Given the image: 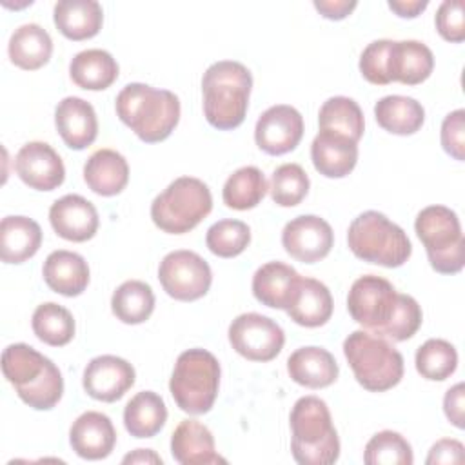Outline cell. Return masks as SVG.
I'll return each instance as SVG.
<instances>
[{
    "label": "cell",
    "instance_id": "obj_1",
    "mask_svg": "<svg viewBox=\"0 0 465 465\" xmlns=\"http://www.w3.org/2000/svg\"><path fill=\"white\" fill-rule=\"evenodd\" d=\"M114 107L118 118L145 143L169 138L180 120V100L174 93L140 82L127 84Z\"/></svg>",
    "mask_w": 465,
    "mask_h": 465
},
{
    "label": "cell",
    "instance_id": "obj_2",
    "mask_svg": "<svg viewBox=\"0 0 465 465\" xmlns=\"http://www.w3.org/2000/svg\"><path fill=\"white\" fill-rule=\"evenodd\" d=\"M251 87L252 76L243 64L234 60L211 64L202 78L205 120L220 131L242 125L249 107Z\"/></svg>",
    "mask_w": 465,
    "mask_h": 465
},
{
    "label": "cell",
    "instance_id": "obj_3",
    "mask_svg": "<svg viewBox=\"0 0 465 465\" xmlns=\"http://www.w3.org/2000/svg\"><path fill=\"white\" fill-rule=\"evenodd\" d=\"M291 450L300 465H331L340 458V438L329 407L318 396L300 398L289 416Z\"/></svg>",
    "mask_w": 465,
    "mask_h": 465
},
{
    "label": "cell",
    "instance_id": "obj_4",
    "mask_svg": "<svg viewBox=\"0 0 465 465\" xmlns=\"http://www.w3.org/2000/svg\"><path fill=\"white\" fill-rule=\"evenodd\" d=\"M347 243L356 258L389 269L403 265L412 254L407 232L378 211H365L351 222Z\"/></svg>",
    "mask_w": 465,
    "mask_h": 465
},
{
    "label": "cell",
    "instance_id": "obj_5",
    "mask_svg": "<svg viewBox=\"0 0 465 465\" xmlns=\"http://www.w3.org/2000/svg\"><path fill=\"white\" fill-rule=\"evenodd\" d=\"M343 354L356 381L371 392L389 391L403 378V356L400 351L369 331H352L343 341Z\"/></svg>",
    "mask_w": 465,
    "mask_h": 465
},
{
    "label": "cell",
    "instance_id": "obj_6",
    "mask_svg": "<svg viewBox=\"0 0 465 465\" xmlns=\"http://www.w3.org/2000/svg\"><path fill=\"white\" fill-rule=\"evenodd\" d=\"M220 389V363L205 349H187L174 363L169 391L180 411L205 414L213 409Z\"/></svg>",
    "mask_w": 465,
    "mask_h": 465
},
{
    "label": "cell",
    "instance_id": "obj_7",
    "mask_svg": "<svg viewBox=\"0 0 465 465\" xmlns=\"http://www.w3.org/2000/svg\"><path fill=\"white\" fill-rule=\"evenodd\" d=\"M213 209L209 187L193 176H180L167 185L151 203V218L169 234L193 231Z\"/></svg>",
    "mask_w": 465,
    "mask_h": 465
},
{
    "label": "cell",
    "instance_id": "obj_8",
    "mask_svg": "<svg viewBox=\"0 0 465 465\" xmlns=\"http://www.w3.org/2000/svg\"><path fill=\"white\" fill-rule=\"evenodd\" d=\"M414 231L425 245L430 267L440 274H456L465 265V238L458 214L445 205L421 209Z\"/></svg>",
    "mask_w": 465,
    "mask_h": 465
},
{
    "label": "cell",
    "instance_id": "obj_9",
    "mask_svg": "<svg viewBox=\"0 0 465 465\" xmlns=\"http://www.w3.org/2000/svg\"><path fill=\"white\" fill-rule=\"evenodd\" d=\"M398 303L400 292L389 280L376 274L360 276L347 294V311L351 318L376 336H381L391 323Z\"/></svg>",
    "mask_w": 465,
    "mask_h": 465
},
{
    "label": "cell",
    "instance_id": "obj_10",
    "mask_svg": "<svg viewBox=\"0 0 465 465\" xmlns=\"http://www.w3.org/2000/svg\"><path fill=\"white\" fill-rule=\"evenodd\" d=\"M158 280L171 298L194 302L207 294L213 283V272L200 254L180 249L163 256L158 267Z\"/></svg>",
    "mask_w": 465,
    "mask_h": 465
},
{
    "label": "cell",
    "instance_id": "obj_11",
    "mask_svg": "<svg viewBox=\"0 0 465 465\" xmlns=\"http://www.w3.org/2000/svg\"><path fill=\"white\" fill-rule=\"evenodd\" d=\"M229 341L245 360L271 361L282 352L285 334L283 329L269 316L243 312L231 322Z\"/></svg>",
    "mask_w": 465,
    "mask_h": 465
},
{
    "label": "cell",
    "instance_id": "obj_12",
    "mask_svg": "<svg viewBox=\"0 0 465 465\" xmlns=\"http://www.w3.org/2000/svg\"><path fill=\"white\" fill-rule=\"evenodd\" d=\"M282 245L294 260L302 263H316L323 260L332 245V227L316 214H302L285 223L282 231Z\"/></svg>",
    "mask_w": 465,
    "mask_h": 465
},
{
    "label": "cell",
    "instance_id": "obj_13",
    "mask_svg": "<svg viewBox=\"0 0 465 465\" xmlns=\"http://www.w3.org/2000/svg\"><path fill=\"white\" fill-rule=\"evenodd\" d=\"M302 136L303 118L298 109L287 104H278L263 111L254 127L256 145L271 156L294 151Z\"/></svg>",
    "mask_w": 465,
    "mask_h": 465
},
{
    "label": "cell",
    "instance_id": "obj_14",
    "mask_svg": "<svg viewBox=\"0 0 465 465\" xmlns=\"http://www.w3.org/2000/svg\"><path fill=\"white\" fill-rule=\"evenodd\" d=\"M134 367L118 356L102 354L84 369V391L98 401H116L134 385Z\"/></svg>",
    "mask_w": 465,
    "mask_h": 465
},
{
    "label": "cell",
    "instance_id": "obj_15",
    "mask_svg": "<svg viewBox=\"0 0 465 465\" xmlns=\"http://www.w3.org/2000/svg\"><path fill=\"white\" fill-rule=\"evenodd\" d=\"M18 178L36 191H53L64 183L65 167L60 154L45 142H27L15 156Z\"/></svg>",
    "mask_w": 465,
    "mask_h": 465
},
{
    "label": "cell",
    "instance_id": "obj_16",
    "mask_svg": "<svg viewBox=\"0 0 465 465\" xmlns=\"http://www.w3.org/2000/svg\"><path fill=\"white\" fill-rule=\"evenodd\" d=\"M49 222L54 232L69 242H87L98 231L96 207L80 194H65L49 209Z\"/></svg>",
    "mask_w": 465,
    "mask_h": 465
},
{
    "label": "cell",
    "instance_id": "obj_17",
    "mask_svg": "<svg viewBox=\"0 0 465 465\" xmlns=\"http://www.w3.org/2000/svg\"><path fill=\"white\" fill-rule=\"evenodd\" d=\"M69 443L84 460H104L114 449L116 430L109 416L98 411H87L73 421Z\"/></svg>",
    "mask_w": 465,
    "mask_h": 465
},
{
    "label": "cell",
    "instance_id": "obj_18",
    "mask_svg": "<svg viewBox=\"0 0 465 465\" xmlns=\"http://www.w3.org/2000/svg\"><path fill=\"white\" fill-rule=\"evenodd\" d=\"M54 125L64 143L74 151L89 147L98 134L93 105L78 96H65L54 109Z\"/></svg>",
    "mask_w": 465,
    "mask_h": 465
},
{
    "label": "cell",
    "instance_id": "obj_19",
    "mask_svg": "<svg viewBox=\"0 0 465 465\" xmlns=\"http://www.w3.org/2000/svg\"><path fill=\"white\" fill-rule=\"evenodd\" d=\"M434 69L432 51L418 40H392L387 58V74L391 82L418 85L425 82Z\"/></svg>",
    "mask_w": 465,
    "mask_h": 465
},
{
    "label": "cell",
    "instance_id": "obj_20",
    "mask_svg": "<svg viewBox=\"0 0 465 465\" xmlns=\"http://www.w3.org/2000/svg\"><path fill=\"white\" fill-rule=\"evenodd\" d=\"M311 160L320 174L343 178L356 167L358 143L347 136L320 131L311 143Z\"/></svg>",
    "mask_w": 465,
    "mask_h": 465
},
{
    "label": "cell",
    "instance_id": "obj_21",
    "mask_svg": "<svg viewBox=\"0 0 465 465\" xmlns=\"http://www.w3.org/2000/svg\"><path fill=\"white\" fill-rule=\"evenodd\" d=\"M171 454L182 465H214L225 460L214 449L213 432L198 420H183L171 436Z\"/></svg>",
    "mask_w": 465,
    "mask_h": 465
},
{
    "label": "cell",
    "instance_id": "obj_22",
    "mask_svg": "<svg viewBox=\"0 0 465 465\" xmlns=\"http://www.w3.org/2000/svg\"><path fill=\"white\" fill-rule=\"evenodd\" d=\"M47 287L62 296H80L89 283V265L78 252L58 249L53 251L42 267Z\"/></svg>",
    "mask_w": 465,
    "mask_h": 465
},
{
    "label": "cell",
    "instance_id": "obj_23",
    "mask_svg": "<svg viewBox=\"0 0 465 465\" xmlns=\"http://www.w3.org/2000/svg\"><path fill=\"white\" fill-rule=\"evenodd\" d=\"M292 381L307 389H323L336 381L340 369L334 356L323 347H300L287 360Z\"/></svg>",
    "mask_w": 465,
    "mask_h": 465
},
{
    "label": "cell",
    "instance_id": "obj_24",
    "mask_svg": "<svg viewBox=\"0 0 465 465\" xmlns=\"http://www.w3.org/2000/svg\"><path fill=\"white\" fill-rule=\"evenodd\" d=\"M332 307V296L325 283L300 276L287 314L302 327H320L331 320Z\"/></svg>",
    "mask_w": 465,
    "mask_h": 465
},
{
    "label": "cell",
    "instance_id": "obj_25",
    "mask_svg": "<svg viewBox=\"0 0 465 465\" xmlns=\"http://www.w3.org/2000/svg\"><path fill=\"white\" fill-rule=\"evenodd\" d=\"M53 20L65 38L82 42L100 33L104 11L96 0H60L54 4Z\"/></svg>",
    "mask_w": 465,
    "mask_h": 465
},
{
    "label": "cell",
    "instance_id": "obj_26",
    "mask_svg": "<svg viewBox=\"0 0 465 465\" xmlns=\"http://www.w3.org/2000/svg\"><path fill=\"white\" fill-rule=\"evenodd\" d=\"M298 280L300 274L291 265L283 262H267L256 269L252 276V294L262 305L287 311Z\"/></svg>",
    "mask_w": 465,
    "mask_h": 465
},
{
    "label": "cell",
    "instance_id": "obj_27",
    "mask_svg": "<svg viewBox=\"0 0 465 465\" xmlns=\"http://www.w3.org/2000/svg\"><path fill=\"white\" fill-rule=\"evenodd\" d=\"M84 180L100 196L120 194L129 182V163L118 151L98 149L84 165Z\"/></svg>",
    "mask_w": 465,
    "mask_h": 465
},
{
    "label": "cell",
    "instance_id": "obj_28",
    "mask_svg": "<svg viewBox=\"0 0 465 465\" xmlns=\"http://www.w3.org/2000/svg\"><path fill=\"white\" fill-rule=\"evenodd\" d=\"M42 245L40 225L27 216H5L0 223V258L4 263H24Z\"/></svg>",
    "mask_w": 465,
    "mask_h": 465
},
{
    "label": "cell",
    "instance_id": "obj_29",
    "mask_svg": "<svg viewBox=\"0 0 465 465\" xmlns=\"http://www.w3.org/2000/svg\"><path fill=\"white\" fill-rule=\"evenodd\" d=\"M7 53L16 67L36 71L49 62L53 54V40L42 25L24 24L11 35Z\"/></svg>",
    "mask_w": 465,
    "mask_h": 465
},
{
    "label": "cell",
    "instance_id": "obj_30",
    "mask_svg": "<svg viewBox=\"0 0 465 465\" xmlns=\"http://www.w3.org/2000/svg\"><path fill=\"white\" fill-rule=\"evenodd\" d=\"M374 118L378 125L387 133L407 136L421 129L425 122V109L418 100L411 96L389 94L376 102Z\"/></svg>",
    "mask_w": 465,
    "mask_h": 465
},
{
    "label": "cell",
    "instance_id": "obj_31",
    "mask_svg": "<svg viewBox=\"0 0 465 465\" xmlns=\"http://www.w3.org/2000/svg\"><path fill=\"white\" fill-rule=\"evenodd\" d=\"M71 80L85 91H104L118 78V64L104 49H85L73 56L69 64Z\"/></svg>",
    "mask_w": 465,
    "mask_h": 465
},
{
    "label": "cell",
    "instance_id": "obj_32",
    "mask_svg": "<svg viewBox=\"0 0 465 465\" xmlns=\"http://www.w3.org/2000/svg\"><path fill=\"white\" fill-rule=\"evenodd\" d=\"M167 421V407L160 394L142 391L134 394L124 409V425L134 438L156 436Z\"/></svg>",
    "mask_w": 465,
    "mask_h": 465
},
{
    "label": "cell",
    "instance_id": "obj_33",
    "mask_svg": "<svg viewBox=\"0 0 465 465\" xmlns=\"http://www.w3.org/2000/svg\"><path fill=\"white\" fill-rule=\"evenodd\" d=\"M267 189L265 174L254 165H245L225 180L222 198L229 209L247 211L254 209L263 200Z\"/></svg>",
    "mask_w": 465,
    "mask_h": 465
},
{
    "label": "cell",
    "instance_id": "obj_34",
    "mask_svg": "<svg viewBox=\"0 0 465 465\" xmlns=\"http://www.w3.org/2000/svg\"><path fill=\"white\" fill-rule=\"evenodd\" d=\"M49 363L51 360L47 356L27 343H11L2 352L4 378L15 385V389H22L38 380Z\"/></svg>",
    "mask_w": 465,
    "mask_h": 465
},
{
    "label": "cell",
    "instance_id": "obj_35",
    "mask_svg": "<svg viewBox=\"0 0 465 465\" xmlns=\"http://www.w3.org/2000/svg\"><path fill=\"white\" fill-rule=\"evenodd\" d=\"M320 131H331L360 142L365 129V120L360 105L349 96H332L323 102L318 114Z\"/></svg>",
    "mask_w": 465,
    "mask_h": 465
},
{
    "label": "cell",
    "instance_id": "obj_36",
    "mask_svg": "<svg viewBox=\"0 0 465 465\" xmlns=\"http://www.w3.org/2000/svg\"><path fill=\"white\" fill-rule=\"evenodd\" d=\"M111 309L127 325L143 323L154 311V292L145 282L127 280L113 292Z\"/></svg>",
    "mask_w": 465,
    "mask_h": 465
},
{
    "label": "cell",
    "instance_id": "obj_37",
    "mask_svg": "<svg viewBox=\"0 0 465 465\" xmlns=\"http://www.w3.org/2000/svg\"><path fill=\"white\" fill-rule=\"evenodd\" d=\"M31 327L35 336L51 347L67 345L76 329L73 314L54 302H45L35 309Z\"/></svg>",
    "mask_w": 465,
    "mask_h": 465
},
{
    "label": "cell",
    "instance_id": "obj_38",
    "mask_svg": "<svg viewBox=\"0 0 465 465\" xmlns=\"http://www.w3.org/2000/svg\"><path fill=\"white\" fill-rule=\"evenodd\" d=\"M416 371L430 381L447 380L458 367V352L454 345L441 338H430L416 351Z\"/></svg>",
    "mask_w": 465,
    "mask_h": 465
},
{
    "label": "cell",
    "instance_id": "obj_39",
    "mask_svg": "<svg viewBox=\"0 0 465 465\" xmlns=\"http://www.w3.org/2000/svg\"><path fill=\"white\" fill-rule=\"evenodd\" d=\"M363 461L367 465H412L411 443L394 430L376 432L365 445Z\"/></svg>",
    "mask_w": 465,
    "mask_h": 465
},
{
    "label": "cell",
    "instance_id": "obj_40",
    "mask_svg": "<svg viewBox=\"0 0 465 465\" xmlns=\"http://www.w3.org/2000/svg\"><path fill=\"white\" fill-rule=\"evenodd\" d=\"M207 249L220 258H234L251 243V229L242 220H220L207 229Z\"/></svg>",
    "mask_w": 465,
    "mask_h": 465
},
{
    "label": "cell",
    "instance_id": "obj_41",
    "mask_svg": "<svg viewBox=\"0 0 465 465\" xmlns=\"http://www.w3.org/2000/svg\"><path fill=\"white\" fill-rule=\"evenodd\" d=\"M309 176L298 163H283L271 176V198L280 207H294L309 193Z\"/></svg>",
    "mask_w": 465,
    "mask_h": 465
},
{
    "label": "cell",
    "instance_id": "obj_42",
    "mask_svg": "<svg viewBox=\"0 0 465 465\" xmlns=\"http://www.w3.org/2000/svg\"><path fill=\"white\" fill-rule=\"evenodd\" d=\"M16 394L35 411L53 409L64 394V378L60 369L51 361L38 380L22 389H16Z\"/></svg>",
    "mask_w": 465,
    "mask_h": 465
},
{
    "label": "cell",
    "instance_id": "obj_43",
    "mask_svg": "<svg viewBox=\"0 0 465 465\" xmlns=\"http://www.w3.org/2000/svg\"><path fill=\"white\" fill-rule=\"evenodd\" d=\"M421 320H423V312L420 303L412 296L400 292V303H398L396 314L381 332V338L392 340V341H405L418 332V329L421 327Z\"/></svg>",
    "mask_w": 465,
    "mask_h": 465
},
{
    "label": "cell",
    "instance_id": "obj_44",
    "mask_svg": "<svg viewBox=\"0 0 465 465\" xmlns=\"http://www.w3.org/2000/svg\"><path fill=\"white\" fill-rule=\"evenodd\" d=\"M392 40H374L371 42L360 56V73L361 76L374 84V85H387L391 84L389 74H387V58H389V49H391Z\"/></svg>",
    "mask_w": 465,
    "mask_h": 465
},
{
    "label": "cell",
    "instance_id": "obj_45",
    "mask_svg": "<svg viewBox=\"0 0 465 465\" xmlns=\"http://www.w3.org/2000/svg\"><path fill=\"white\" fill-rule=\"evenodd\" d=\"M436 29L447 42L460 44L465 40V15L461 0H445L436 13Z\"/></svg>",
    "mask_w": 465,
    "mask_h": 465
},
{
    "label": "cell",
    "instance_id": "obj_46",
    "mask_svg": "<svg viewBox=\"0 0 465 465\" xmlns=\"http://www.w3.org/2000/svg\"><path fill=\"white\" fill-rule=\"evenodd\" d=\"M441 147L454 160H465V111L456 109L449 113L441 122Z\"/></svg>",
    "mask_w": 465,
    "mask_h": 465
},
{
    "label": "cell",
    "instance_id": "obj_47",
    "mask_svg": "<svg viewBox=\"0 0 465 465\" xmlns=\"http://www.w3.org/2000/svg\"><path fill=\"white\" fill-rule=\"evenodd\" d=\"M463 443L452 438H443L440 441H436L430 450L429 456L425 460L427 465H438V463H461L465 454H463Z\"/></svg>",
    "mask_w": 465,
    "mask_h": 465
},
{
    "label": "cell",
    "instance_id": "obj_48",
    "mask_svg": "<svg viewBox=\"0 0 465 465\" xmlns=\"http://www.w3.org/2000/svg\"><path fill=\"white\" fill-rule=\"evenodd\" d=\"M463 407H465V387H463V383H456L454 387H450L445 392L443 412H445L447 420L458 429L465 427V409Z\"/></svg>",
    "mask_w": 465,
    "mask_h": 465
},
{
    "label": "cell",
    "instance_id": "obj_49",
    "mask_svg": "<svg viewBox=\"0 0 465 465\" xmlns=\"http://www.w3.org/2000/svg\"><path fill=\"white\" fill-rule=\"evenodd\" d=\"M314 9L327 20H343L358 5L356 0H314Z\"/></svg>",
    "mask_w": 465,
    "mask_h": 465
},
{
    "label": "cell",
    "instance_id": "obj_50",
    "mask_svg": "<svg viewBox=\"0 0 465 465\" xmlns=\"http://www.w3.org/2000/svg\"><path fill=\"white\" fill-rule=\"evenodd\" d=\"M389 9L401 18H416L429 5L427 0H389Z\"/></svg>",
    "mask_w": 465,
    "mask_h": 465
},
{
    "label": "cell",
    "instance_id": "obj_51",
    "mask_svg": "<svg viewBox=\"0 0 465 465\" xmlns=\"http://www.w3.org/2000/svg\"><path fill=\"white\" fill-rule=\"evenodd\" d=\"M122 461L124 463H160L162 465V458L151 449H136L134 452L124 456Z\"/></svg>",
    "mask_w": 465,
    "mask_h": 465
}]
</instances>
